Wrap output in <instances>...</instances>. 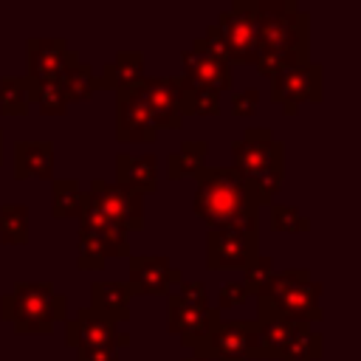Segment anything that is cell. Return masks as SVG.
I'll return each instance as SVG.
<instances>
[{"instance_id": "6da1fadb", "label": "cell", "mask_w": 361, "mask_h": 361, "mask_svg": "<svg viewBox=\"0 0 361 361\" xmlns=\"http://www.w3.org/2000/svg\"><path fill=\"white\" fill-rule=\"evenodd\" d=\"M310 14L296 0H257V56L254 68L265 79L307 62Z\"/></svg>"}, {"instance_id": "7a4b0ae2", "label": "cell", "mask_w": 361, "mask_h": 361, "mask_svg": "<svg viewBox=\"0 0 361 361\" xmlns=\"http://www.w3.org/2000/svg\"><path fill=\"white\" fill-rule=\"evenodd\" d=\"M195 178V214L209 226V231H217L248 212H259L248 180L234 166H203Z\"/></svg>"}, {"instance_id": "3957f363", "label": "cell", "mask_w": 361, "mask_h": 361, "mask_svg": "<svg viewBox=\"0 0 361 361\" xmlns=\"http://www.w3.org/2000/svg\"><path fill=\"white\" fill-rule=\"evenodd\" d=\"M234 169L248 180L259 206H271L285 178V144L268 127H248L231 144Z\"/></svg>"}, {"instance_id": "277c9868", "label": "cell", "mask_w": 361, "mask_h": 361, "mask_svg": "<svg viewBox=\"0 0 361 361\" xmlns=\"http://www.w3.org/2000/svg\"><path fill=\"white\" fill-rule=\"evenodd\" d=\"M0 313L23 336H51L54 324L65 316V296L54 290V282H17L8 296L0 299Z\"/></svg>"}, {"instance_id": "5b68a950", "label": "cell", "mask_w": 361, "mask_h": 361, "mask_svg": "<svg viewBox=\"0 0 361 361\" xmlns=\"http://www.w3.org/2000/svg\"><path fill=\"white\" fill-rule=\"evenodd\" d=\"M197 361H254L262 358L257 322L243 319H220L217 327L195 347Z\"/></svg>"}, {"instance_id": "8992f818", "label": "cell", "mask_w": 361, "mask_h": 361, "mask_svg": "<svg viewBox=\"0 0 361 361\" xmlns=\"http://www.w3.org/2000/svg\"><path fill=\"white\" fill-rule=\"evenodd\" d=\"M223 34L228 65H254L257 56V0H234L214 23Z\"/></svg>"}, {"instance_id": "52a82bcc", "label": "cell", "mask_w": 361, "mask_h": 361, "mask_svg": "<svg viewBox=\"0 0 361 361\" xmlns=\"http://www.w3.org/2000/svg\"><path fill=\"white\" fill-rule=\"evenodd\" d=\"M322 87H324V68L319 62L307 59V62L279 73L276 79H271V102H276L285 110V116H296L302 102L319 104L324 99Z\"/></svg>"}, {"instance_id": "ba28073f", "label": "cell", "mask_w": 361, "mask_h": 361, "mask_svg": "<svg viewBox=\"0 0 361 361\" xmlns=\"http://www.w3.org/2000/svg\"><path fill=\"white\" fill-rule=\"evenodd\" d=\"M85 197L104 214L110 217L116 226H121L127 234L130 231H141L144 228V197L133 189L118 186L116 180H90V189L85 192Z\"/></svg>"}, {"instance_id": "9c48e42d", "label": "cell", "mask_w": 361, "mask_h": 361, "mask_svg": "<svg viewBox=\"0 0 361 361\" xmlns=\"http://www.w3.org/2000/svg\"><path fill=\"white\" fill-rule=\"evenodd\" d=\"M130 279L127 288L133 296H166L172 285L183 282V274L172 268L166 254H130Z\"/></svg>"}, {"instance_id": "30bf717a", "label": "cell", "mask_w": 361, "mask_h": 361, "mask_svg": "<svg viewBox=\"0 0 361 361\" xmlns=\"http://www.w3.org/2000/svg\"><path fill=\"white\" fill-rule=\"evenodd\" d=\"M322 282H299L290 290H285L279 299L274 302H257V319H268V316H282L288 322H299V324H313L322 322Z\"/></svg>"}, {"instance_id": "8fae6325", "label": "cell", "mask_w": 361, "mask_h": 361, "mask_svg": "<svg viewBox=\"0 0 361 361\" xmlns=\"http://www.w3.org/2000/svg\"><path fill=\"white\" fill-rule=\"evenodd\" d=\"M158 138V127L144 104L141 96V82L135 87L118 90L116 93V141L121 144H133V141H155Z\"/></svg>"}, {"instance_id": "7c38bea8", "label": "cell", "mask_w": 361, "mask_h": 361, "mask_svg": "<svg viewBox=\"0 0 361 361\" xmlns=\"http://www.w3.org/2000/svg\"><path fill=\"white\" fill-rule=\"evenodd\" d=\"M259 257V234H228L206 228V268L209 271H245Z\"/></svg>"}, {"instance_id": "4fadbf2b", "label": "cell", "mask_w": 361, "mask_h": 361, "mask_svg": "<svg viewBox=\"0 0 361 361\" xmlns=\"http://www.w3.org/2000/svg\"><path fill=\"white\" fill-rule=\"evenodd\" d=\"M79 59V51L68 48L62 37H28L25 42V62L28 71L23 76L37 79V82H56L59 73Z\"/></svg>"}, {"instance_id": "5bb4252c", "label": "cell", "mask_w": 361, "mask_h": 361, "mask_svg": "<svg viewBox=\"0 0 361 361\" xmlns=\"http://www.w3.org/2000/svg\"><path fill=\"white\" fill-rule=\"evenodd\" d=\"M118 327L93 307H79L76 316L65 319V347L76 350H116Z\"/></svg>"}, {"instance_id": "9a60e30c", "label": "cell", "mask_w": 361, "mask_h": 361, "mask_svg": "<svg viewBox=\"0 0 361 361\" xmlns=\"http://www.w3.org/2000/svg\"><path fill=\"white\" fill-rule=\"evenodd\" d=\"M144 104L158 130H180L183 113L178 99V76H144L141 79Z\"/></svg>"}, {"instance_id": "2e32d148", "label": "cell", "mask_w": 361, "mask_h": 361, "mask_svg": "<svg viewBox=\"0 0 361 361\" xmlns=\"http://www.w3.org/2000/svg\"><path fill=\"white\" fill-rule=\"evenodd\" d=\"M180 65H183V71H180L183 79H189V82H195V85H203V87H212V90H217V93H220V90H231V82H234L231 65L214 59V56L206 51V45H203L200 37L192 39V45L180 54Z\"/></svg>"}, {"instance_id": "e0dca14e", "label": "cell", "mask_w": 361, "mask_h": 361, "mask_svg": "<svg viewBox=\"0 0 361 361\" xmlns=\"http://www.w3.org/2000/svg\"><path fill=\"white\" fill-rule=\"evenodd\" d=\"M220 310L217 307H175L169 305L166 307V330L180 336V344L195 350L220 322Z\"/></svg>"}, {"instance_id": "ac0fdd59", "label": "cell", "mask_w": 361, "mask_h": 361, "mask_svg": "<svg viewBox=\"0 0 361 361\" xmlns=\"http://www.w3.org/2000/svg\"><path fill=\"white\" fill-rule=\"evenodd\" d=\"M79 234L93 237L102 248L104 257H130V243H127V231L121 226H116L110 217H104L87 197H85V209L79 214Z\"/></svg>"}, {"instance_id": "d6986e66", "label": "cell", "mask_w": 361, "mask_h": 361, "mask_svg": "<svg viewBox=\"0 0 361 361\" xmlns=\"http://www.w3.org/2000/svg\"><path fill=\"white\" fill-rule=\"evenodd\" d=\"M116 183L124 189L144 195H155L158 192V158L155 155H130V152H118L116 155Z\"/></svg>"}, {"instance_id": "ffe728a7", "label": "cell", "mask_w": 361, "mask_h": 361, "mask_svg": "<svg viewBox=\"0 0 361 361\" xmlns=\"http://www.w3.org/2000/svg\"><path fill=\"white\" fill-rule=\"evenodd\" d=\"M14 178L54 180V141H14Z\"/></svg>"}, {"instance_id": "44dd1931", "label": "cell", "mask_w": 361, "mask_h": 361, "mask_svg": "<svg viewBox=\"0 0 361 361\" xmlns=\"http://www.w3.org/2000/svg\"><path fill=\"white\" fill-rule=\"evenodd\" d=\"M130 288L127 282H93L90 285V307L102 313L110 322H127L130 319Z\"/></svg>"}, {"instance_id": "7402d4cb", "label": "cell", "mask_w": 361, "mask_h": 361, "mask_svg": "<svg viewBox=\"0 0 361 361\" xmlns=\"http://www.w3.org/2000/svg\"><path fill=\"white\" fill-rule=\"evenodd\" d=\"M144 79V54L141 51H118L113 62H107L102 68V87L107 90H127V87H135L138 82Z\"/></svg>"}, {"instance_id": "603a6c76", "label": "cell", "mask_w": 361, "mask_h": 361, "mask_svg": "<svg viewBox=\"0 0 361 361\" xmlns=\"http://www.w3.org/2000/svg\"><path fill=\"white\" fill-rule=\"evenodd\" d=\"M56 85L62 87V93H65L68 102H87L96 90H102L99 76H96L93 68H90L87 62H82V59L71 62V65L59 73Z\"/></svg>"}, {"instance_id": "cb8c5ba5", "label": "cell", "mask_w": 361, "mask_h": 361, "mask_svg": "<svg viewBox=\"0 0 361 361\" xmlns=\"http://www.w3.org/2000/svg\"><path fill=\"white\" fill-rule=\"evenodd\" d=\"M257 322V336H259V353L262 358H279L288 341L293 338L299 322H288L282 316H268V319H254Z\"/></svg>"}, {"instance_id": "d4e9b609", "label": "cell", "mask_w": 361, "mask_h": 361, "mask_svg": "<svg viewBox=\"0 0 361 361\" xmlns=\"http://www.w3.org/2000/svg\"><path fill=\"white\" fill-rule=\"evenodd\" d=\"M178 99L183 116H217L220 113V93L203 85H195L178 76Z\"/></svg>"}, {"instance_id": "484cf974", "label": "cell", "mask_w": 361, "mask_h": 361, "mask_svg": "<svg viewBox=\"0 0 361 361\" xmlns=\"http://www.w3.org/2000/svg\"><path fill=\"white\" fill-rule=\"evenodd\" d=\"M85 209V192L76 178H56L51 183V214L56 220L79 217Z\"/></svg>"}, {"instance_id": "4316f807", "label": "cell", "mask_w": 361, "mask_h": 361, "mask_svg": "<svg viewBox=\"0 0 361 361\" xmlns=\"http://www.w3.org/2000/svg\"><path fill=\"white\" fill-rule=\"evenodd\" d=\"M206 152H209V144L206 141H183L178 152H172L166 158V172L172 180L183 178V175H197L203 166H206Z\"/></svg>"}, {"instance_id": "83f0119b", "label": "cell", "mask_w": 361, "mask_h": 361, "mask_svg": "<svg viewBox=\"0 0 361 361\" xmlns=\"http://www.w3.org/2000/svg\"><path fill=\"white\" fill-rule=\"evenodd\" d=\"M25 96L28 104H37L42 116H65L68 110V99L56 82H37L25 76Z\"/></svg>"}, {"instance_id": "f1b7e54d", "label": "cell", "mask_w": 361, "mask_h": 361, "mask_svg": "<svg viewBox=\"0 0 361 361\" xmlns=\"http://www.w3.org/2000/svg\"><path fill=\"white\" fill-rule=\"evenodd\" d=\"M322 353H324V338L310 324H299L293 338L282 350L279 361H319Z\"/></svg>"}, {"instance_id": "f546056e", "label": "cell", "mask_w": 361, "mask_h": 361, "mask_svg": "<svg viewBox=\"0 0 361 361\" xmlns=\"http://www.w3.org/2000/svg\"><path fill=\"white\" fill-rule=\"evenodd\" d=\"M0 243L3 245H25L28 243V206L25 203L0 206Z\"/></svg>"}, {"instance_id": "4dcf8cb0", "label": "cell", "mask_w": 361, "mask_h": 361, "mask_svg": "<svg viewBox=\"0 0 361 361\" xmlns=\"http://www.w3.org/2000/svg\"><path fill=\"white\" fill-rule=\"evenodd\" d=\"M0 110H3V116H25L28 113L25 76H3L0 79Z\"/></svg>"}, {"instance_id": "1f68e13d", "label": "cell", "mask_w": 361, "mask_h": 361, "mask_svg": "<svg viewBox=\"0 0 361 361\" xmlns=\"http://www.w3.org/2000/svg\"><path fill=\"white\" fill-rule=\"evenodd\" d=\"M307 279H310V271H307V268H290V271L274 274V276L268 279V285L257 293V302H274V299H279L285 290H290L293 285L307 282Z\"/></svg>"}, {"instance_id": "d6a6232c", "label": "cell", "mask_w": 361, "mask_h": 361, "mask_svg": "<svg viewBox=\"0 0 361 361\" xmlns=\"http://www.w3.org/2000/svg\"><path fill=\"white\" fill-rule=\"evenodd\" d=\"M271 228L274 231H310V220L296 206L276 203L271 206Z\"/></svg>"}, {"instance_id": "836d02e7", "label": "cell", "mask_w": 361, "mask_h": 361, "mask_svg": "<svg viewBox=\"0 0 361 361\" xmlns=\"http://www.w3.org/2000/svg\"><path fill=\"white\" fill-rule=\"evenodd\" d=\"M274 274H276V271H274V259L265 257V254H259V257L243 271V276H245V279H243V288L248 290V296H251V293L257 296V293L268 285V279H271Z\"/></svg>"}, {"instance_id": "e575fe53", "label": "cell", "mask_w": 361, "mask_h": 361, "mask_svg": "<svg viewBox=\"0 0 361 361\" xmlns=\"http://www.w3.org/2000/svg\"><path fill=\"white\" fill-rule=\"evenodd\" d=\"M166 305H175V307H209L206 285L203 282H180L175 293H166Z\"/></svg>"}, {"instance_id": "d590c367", "label": "cell", "mask_w": 361, "mask_h": 361, "mask_svg": "<svg viewBox=\"0 0 361 361\" xmlns=\"http://www.w3.org/2000/svg\"><path fill=\"white\" fill-rule=\"evenodd\" d=\"M104 262H107V257H104V248L93 240V237H87V234H79V251H76V265L82 268V271H102L104 268Z\"/></svg>"}, {"instance_id": "8d00e7d4", "label": "cell", "mask_w": 361, "mask_h": 361, "mask_svg": "<svg viewBox=\"0 0 361 361\" xmlns=\"http://www.w3.org/2000/svg\"><path fill=\"white\" fill-rule=\"evenodd\" d=\"M259 107V90L257 87H245V90H237L231 96V113L245 118V116H254Z\"/></svg>"}, {"instance_id": "74e56055", "label": "cell", "mask_w": 361, "mask_h": 361, "mask_svg": "<svg viewBox=\"0 0 361 361\" xmlns=\"http://www.w3.org/2000/svg\"><path fill=\"white\" fill-rule=\"evenodd\" d=\"M248 302V290L243 288V282H226L220 285V299H217V310H228V307H240Z\"/></svg>"}, {"instance_id": "f35d334b", "label": "cell", "mask_w": 361, "mask_h": 361, "mask_svg": "<svg viewBox=\"0 0 361 361\" xmlns=\"http://www.w3.org/2000/svg\"><path fill=\"white\" fill-rule=\"evenodd\" d=\"M203 45H206V51L214 56V59H220V62H226L228 65V56H226V45H223V34H220V28L212 23L206 31H203Z\"/></svg>"}, {"instance_id": "ab89813d", "label": "cell", "mask_w": 361, "mask_h": 361, "mask_svg": "<svg viewBox=\"0 0 361 361\" xmlns=\"http://www.w3.org/2000/svg\"><path fill=\"white\" fill-rule=\"evenodd\" d=\"M76 361H118V350H79Z\"/></svg>"}, {"instance_id": "60d3db41", "label": "cell", "mask_w": 361, "mask_h": 361, "mask_svg": "<svg viewBox=\"0 0 361 361\" xmlns=\"http://www.w3.org/2000/svg\"><path fill=\"white\" fill-rule=\"evenodd\" d=\"M130 344V333H118V341H116V350L118 347H127Z\"/></svg>"}, {"instance_id": "b9f144b4", "label": "cell", "mask_w": 361, "mask_h": 361, "mask_svg": "<svg viewBox=\"0 0 361 361\" xmlns=\"http://www.w3.org/2000/svg\"><path fill=\"white\" fill-rule=\"evenodd\" d=\"M0 164H3V130H0Z\"/></svg>"}, {"instance_id": "7bdbcfd3", "label": "cell", "mask_w": 361, "mask_h": 361, "mask_svg": "<svg viewBox=\"0 0 361 361\" xmlns=\"http://www.w3.org/2000/svg\"><path fill=\"white\" fill-rule=\"evenodd\" d=\"M183 361H197V358H183Z\"/></svg>"}]
</instances>
